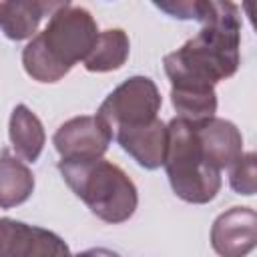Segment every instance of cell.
<instances>
[{
    "label": "cell",
    "instance_id": "cell-17",
    "mask_svg": "<svg viewBox=\"0 0 257 257\" xmlns=\"http://www.w3.org/2000/svg\"><path fill=\"white\" fill-rule=\"evenodd\" d=\"M155 6L179 20L197 18V0H177V2H155Z\"/></svg>",
    "mask_w": 257,
    "mask_h": 257
},
{
    "label": "cell",
    "instance_id": "cell-16",
    "mask_svg": "<svg viewBox=\"0 0 257 257\" xmlns=\"http://www.w3.org/2000/svg\"><path fill=\"white\" fill-rule=\"evenodd\" d=\"M229 185L235 193L251 197L257 189V173H255V153H243L237 163H233L229 169Z\"/></svg>",
    "mask_w": 257,
    "mask_h": 257
},
{
    "label": "cell",
    "instance_id": "cell-11",
    "mask_svg": "<svg viewBox=\"0 0 257 257\" xmlns=\"http://www.w3.org/2000/svg\"><path fill=\"white\" fill-rule=\"evenodd\" d=\"M64 2L44 0H10L0 4V28L10 40H26L36 36V28L44 16H52Z\"/></svg>",
    "mask_w": 257,
    "mask_h": 257
},
{
    "label": "cell",
    "instance_id": "cell-5",
    "mask_svg": "<svg viewBox=\"0 0 257 257\" xmlns=\"http://www.w3.org/2000/svg\"><path fill=\"white\" fill-rule=\"evenodd\" d=\"M163 98L153 78L135 74L120 82L98 106L96 116L110 137L124 128H137L159 118Z\"/></svg>",
    "mask_w": 257,
    "mask_h": 257
},
{
    "label": "cell",
    "instance_id": "cell-3",
    "mask_svg": "<svg viewBox=\"0 0 257 257\" xmlns=\"http://www.w3.org/2000/svg\"><path fill=\"white\" fill-rule=\"evenodd\" d=\"M58 171L70 191L100 221L118 225L128 221L139 205V191L133 179L106 159L58 163Z\"/></svg>",
    "mask_w": 257,
    "mask_h": 257
},
{
    "label": "cell",
    "instance_id": "cell-19",
    "mask_svg": "<svg viewBox=\"0 0 257 257\" xmlns=\"http://www.w3.org/2000/svg\"><path fill=\"white\" fill-rule=\"evenodd\" d=\"M0 4H2V2H0Z\"/></svg>",
    "mask_w": 257,
    "mask_h": 257
},
{
    "label": "cell",
    "instance_id": "cell-12",
    "mask_svg": "<svg viewBox=\"0 0 257 257\" xmlns=\"http://www.w3.org/2000/svg\"><path fill=\"white\" fill-rule=\"evenodd\" d=\"M8 137L16 157L26 163H34L46 143V133L40 118L26 104H16L12 108L8 120Z\"/></svg>",
    "mask_w": 257,
    "mask_h": 257
},
{
    "label": "cell",
    "instance_id": "cell-15",
    "mask_svg": "<svg viewBox=\"0 0 257 257\" xmlns=\"http://www.w3.org/2000/svg\"><path fill=\"white\" fill-rule=\"evenodd\" d=\"M171 102L177 110V116L199 122L215 116L217 112V94L215 88L207 90H177L171 88Z\"/></svg>",
    "mask_w": 257,
    "mask_h": 257
},
{
    "label": "cell",
    "instance_id": "cell-6",
    "mask_svg": "<svg viewBox=\"0 0 257 257\" xmlns=\"http://www.w3.org/2000/svg\"><path fill=\"white\" fill-rule=\"evenodd\" d=\"M110 143L112 137L96 114L74 116L62 122L52 137V145L60 155V161L66 163L102 159Z\"/></svg>",
    "mask_w": 257,
    "mask_h": 257
},
{
    "label": "cell",
    "instance_id": "cell-14",
    "mask_svg": "<svg viewBox=\"0 0 257 257\" xmlns=\"http://www.w3.org/2000/svg\"><path fill=\"white\" fill-rule=\"evenodd\" d=\"M131 52V40L128 34L122 28H108L98 32V38L88 52V56L82 60L84 68L88 72H110L118 70Z\"/></svg>",
    "mask_w": 257,
    "mask_h": 257
},
{
    "label": "cell",
    "instance_id": "cell-4",
    "mask_svg": "<svg viewBox=\"0 0 257 257\" xmlns=\"http://www.w3.org/2000/svg\"><path fill=\"white\" fill-rule=\"evenodd\" d=\"M163 167L173 193L185 203L205 205L213 201L221 189V171L207 163L193 122L181 116L167 122V153Z\"/></svg>",
    "mask_w": 257,
    "mask_h": 257
},
{
    "label": "cell",
    "instance_id": "cell-1",
    "mask_svg": "<svg viewBox=\"0 0 257 257\" xmlns=\"http://www.w3.org/2000/svg\"><path fill=\"white\" fill-rule=\"evenodd\" d=\"M203 26L181 48L163 58L171 88L207 90L233 76L241 64V14L233 2L197 0Z\"/></svg>",
    "mask_w": 257,
    "mask_h": 257
},
{
    "label": "cell",
    "instance_id": "cell-8",
    "mask_svg": "<svg viewBox=\"0 0 257 257\" xmlns=\"http://www.w3.org/2000/svg\"><path fill=\"white\" fill-rule=\"evenodd\" d=\"M257 245V213L231 207L211 225V247L219 257H247Z\"/></svg>",
    "mask_w": 257,
    "mask_h": 257
},
{
    "label": "cell",
    "instance_id": "cell-2",
    "mask_svg": "<svg viewBox=\"0 0 257 257\" xmlns=\"http://www.w3.org/2000/svg\"><path fill=\"white\" fill-rule=\"evenodd\" d=\"M98 38L94 16L70 2H64L22 50V66L32 80L58 82L76 62H82Z\"/></svg>",
    "mask_w": 257,
    "mask_h": 257
},
{
    "label": "cell",
    "instance_id": "cell-18",
    "mask_svg": "<svg viewBox=\"0 0 257 257\" xmlns=\"http://www.w3.org/2000/svg\"><path fill=\"white\" fill-rule=\"evenodd\" d=\"M72 257H120L116 251L112 249H106V247H92V249H86V251H80Z\"/></svg>",
    "mask_w": 257,
    "mask_h": 257
},
{
    "label": "cell",
    "instance_id": "cell-7",
    "mask_svg": "<svg viewBox=\"0 0 257 257\" xmlns=\"http://www.w3.org/2000/svg\"><path fill=\"white\" fill-rule=\"evenodd\" d=\"M0 257H72L64 239L10 217L0 219Z\"/></svg>",
    "mask_w": 257,
    "mask_h": 257
},
{
    "label": "cell",
    "instance_id": "cell-9",
    "mask_svg": "<svg viewBox=\"0 0 257 257\" xmlns=\"http://www.w3.org/2000/svg\"><path fill=\"white\" fill-rule=\"evenodd\" d=\"M201 151L207 163L217 169H229L243 155V135L241 131L225 118L211 116L199 122H193Z\"/></svg>",
    "mask_w": 257,
    "mask_h": 257
},
{
    "label": "cell",
    "instance_id": "cell-13",
    "mask_svg": "<svg viewBox=\"0 0 257 257\" xmlns=\"http://www.w3.org/2000/svg\"><path fill=\"white\" fill-rule=\"evenodd\" d=\"M34 185V175L28 165L4 151L0 155V209H12L28 201Z\"/></svg>",
    "mask_w": 257,
    "mask_h": 257
},
{
    "label": "cell",
    "instance_id": "cell-10",
    "mask_svg": "<svg viewBox=\"0 0 257 257\" xmlns=\"http://www.w3.org/2000/svg\"><path fill=\"white\" fill-rule=\"evenodd\" d=\"M112 141L120 145L124 153H128L139 167L147 171H155L163 167L167 153V124L161 118L137 128H124L114 133Z\"/></svg>",
    "mask_w": 257,
    "mask_h": 257
}]
</instances>
